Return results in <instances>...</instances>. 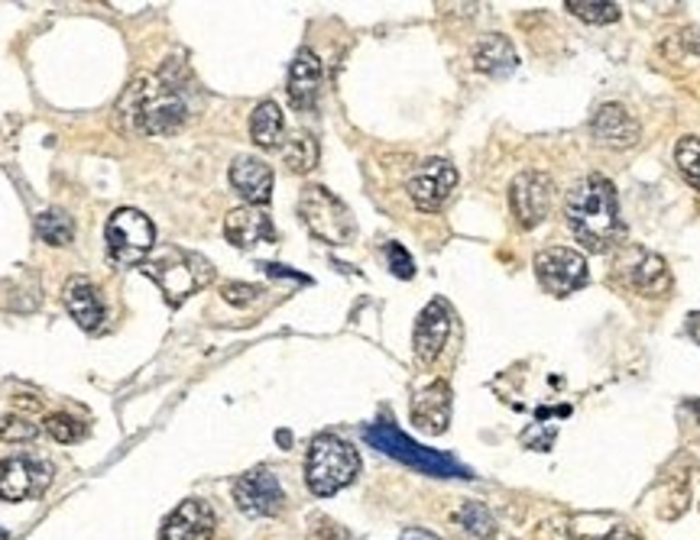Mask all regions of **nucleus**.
Masks as SVG:
<instances>
[{"label":"nucleus","mask_w":700,"mask_h":540,"mask_svg":"<svg viewBox=\"0 0 700 540\" xmlns=\"http://www.w3.org/2000/svg\"><path fill=\"white\" fill-rule=\"evenodd\" d=\"M37 233L49 247H69L72 237H75V227H72V217L65 210L49 208L37 217Z\"/></svg>","instance_id":"obj_24"},{"label":"nucleus","mask_w":700,"mask_h":540,"mask_svg":"<svg viewBox=\"0 0 700 540\" xmlns=\"http://www.w3.org/2000/svg\"><path fill=\"white\" fill-rule=\"evenodd\" d=\"M629 282H632V289L636 291H642V294H649V298H658V294H665V291L671 289V272H668V266H665L661 256L646 252V256L632 266Z\"/></svg>","instance_id":"obj_23"},{"label":"nucleus","mask_w":700,"mask_h":540,"mask_svg":"<svg viewBox=\"0 0 700 540\" xmlns=\"http://www.w3.org/2000/svg\"><path fill=\"white\" fill-rule=\"evenodd\" d=\"M230 185L250 208H262L272 198V168L254 156H237L230 166Z\"/></svg>","instance_id":"obj_17"},{"label":"nucleus","mask_w":700,"mask_h":540,"mask_svg":"<svg viewBox=\"0 0 700 540\" xmlns=\"http://www.w3.org/2000/svg\"><path fill=\"white\" fill-rule=\"evenodd\" d=\"M454 185H457V168L451 166L447 159H429V163H422V166L412 172V178H409V198H412V205L419 210L435 214L451 198Z\"/></svg>","instance_id":"obj_11"},{"label":"nucleus","mask_w":700,"mask_h":540,"mask_svg":"<svg viewBox=\"0 0 700 540\" xmlns=\"http://www.w3.org/2000/svg\"><path fill=\"white\" fill-rule=\"evenodd\" d=\"M299 217L308 227L311 237H318L321 243H331V247H348L350 240L357 237V220L350 208L331 195L328 188L321 185H308L299 198Z\"/></svg>","instance_id":"obj_5"},{"label":"nucleus","mask_w":700,"mask_h":540,"mask_svg":"<svg viewBox=\"0 0 700 540\" xmlns=\"http://www.w3.org/2000/svg\"><path fill=\"white\" fill-rule=\"evenodd\" d=\"M262 269H266V276H272V279H296V282H308L306 276H299V272H289L286 266H276V262H266Z\"/></svg>","instance_id":"obj_33"},{"label":"nucleus","mask_w":700,"mask_h":540,"mask_svg":"<svg viewBox=\"0 0 700 540\" xmlns=\"http://www.w3.org/2000/svg\"><path fill=\"white\" fill-rule=\"evenodd\" d=\"M215 538V511L202 499L182 501L163 521V540H212Z\"/></svg>","instance_id":"obj_14"},{"label":"nucleus","mask_w":700,"mask_h":540,"mask_svg":"<svg viewBox=\"0 0 700 540\" xmlns=\"http://www.w3.org/2000/svg\"><path fill=\"white\" fill-rule=\"evenodd\" d=\"M220 294H224V301H230V304H240V308H244V304H254V301L262 294V289L260 285H247V282H227Z\"/></svg>","instance_id":"obj_32"},{"label":"nucleus","mask_w":700,"mask_h":540,"mask_svg":"<svg viewBox=\"0 0 700 540\" xmlns=\"http://www.w3.org/2000/svg\"><path fill=\"white\" fill-rule=\"evenodd\" d=\"M675 163L681 168V175L688 178V185H694L700 191V136H681L678 139Z\"/></svg>","instance_id":"obj_28"},{"label":"nucleus","mask_w":700,"mask_h":540,"mask_svg":"<svg viewBox=\"0 0 700 540\" xmlns=\"http://www.w3.org/2000/svg\"><path fill=\"white\" fill-rule=\"evenodd\" d=\"M143 272L163 289L169 304H182L188 294L205 289L215 279V269L208 259H202L198 252L185 250H166L159 259L146 262Z\"/></svg>","instance_id":"obj_6"},{"label":"nucleus","mask_w":700,"mask_h":540,"mask_svg":"<svg viewBox=\"0 0 700 540\" xmlns=\"http://www.w3.org/2000/svg\"><path fill=\"white\" fill-rule=\"evenodd\" d=\"M535 276H538V285L548 294L568 298L587 285V259H584V252L552 247V250L535 252Z\"/></svg>","instance_id":"obj_8"},{"label":"nucleus","mask_w":700,"mask_h":540,"mask_svg":"<svg viewBox=\"0 0 700 540\" xmlns=\"http://www.w3.org/2000/svg\"><path fill=\"white\" fill-rule=\"evenodd\" d=\"M565 217L574 237L590 252H607L626 240L619 195L607 175H584L568 191Z\"/></svg>","instance_id":"obj_1"},{"label":"nucleus","mask_w":700,"mask_h":540,"mask_svg":"<svg viewBox=\"0 0 700 540\" xmlns=\"http://www.w3.org/2000/svg\"><path fill=\"white\" fill-rule=\"evenodd\" d=\"M451 385L432 382L412 398V424L425 434H444L451 424Z\"/></svg>","instance_id":"obj_16"},{"label":"nucleus","mask_w":700,"mask_h":540,"mask_svg":"<svg viewBox=\"0 0 700 540\" xmlns=\"http://www.w3.org/2000/svg\"><path fill=\"white\" fill-rule=\"evenodd\" d=\"M691 412L698 415V424H700V402H691Z\"/></svg>","instance_id":"obj_36"},{"label":"nucleus","mask_w":700,"mask_h":540,"mask_svg":"<svg viewBox=\"0 0 700 540\" xmlns=\"http://www.w3.org/2000/svg\"><path fill=\"white\" fill-rule=\"evenodd\" d=\"M121 114L131 121L133 129L146 136H169L185 124L188 104L182 97V87L166 75H143L124 91Z\"/></svg>","instance_id":"obj_2"},{"label":"nucleus","mask_w":700,"mask_h":540,"mask_svg":"<svg viewBox=\"0 0 700 540\" xmlns=\"http://www.w3.org/2000/svg\"><path fill=\"white\" fill-rule=\"evenodd\" d=\"M234 501L250 518H272V515H279L286 496H282L279 479L266 466H257L234 482Z\"/></svg>","instance_id":"obj_10"},{"label":"nucleus","mask_w":700,"mask_h":540,"mask_svg":"<svg viewBox=\"0 0 700 540\" xmlns=\"http://www.w3.org/2000/svg\"><path fill=\"white\" fill-rule=\"evenodd\" d=\"M457 525L464 528V531H471L474 538H493L496 534V521H493V515H490V508L483 505V501H464L461 508H457Z\"/></svg>","instance_id":"obj_26"},{"label":"nucleus","mask_w":700,"mask_h":540,"mask_svg":"<svg viewBox=\"0 0 700 540\" xmlns=\"http://www.w3.org/2000/svg\"><path fill=\"white\" fill-rule=\"evenodd\" d=\"M590 133L597 143L610 146V149H629L639 143L642 129H639V121L622 107V104H604L594 121H590Z\"/></svg>","instance_id":"obj_15"},{"label":"nucleus","mask_w":700,"mask_h":540,"mask_svg":"<svg viewBox=\"0 0 700 540\" xmlns=\"http://www.w3.org/2000/svg\"><path fill=\"white\" fill-rule=\"evenodd\" d=\"M62 294H65L69 314L75 318V324H79L82 331H97V328H101V321H104V304H101L97 289H94L87 279H82V276L69 279Z\"/></svg>","instance_id":"obj_20"},{"label":"nucleus","mask_w":700,"mask_h":540,"mask_svg":"<svg viewBox=\"0 0 700 540\" xmlns=\"http://www.w3.org/2000/svg\"><path fill=\"white\" fill-rule=\"evenodd\" d=\"M321 87V62L311 49H302L289 65V101L296 111H311Z\"/></svg>","instance_id":"obj_19"},{"label":"nucleus","mask_w":700,"mask_h":540,"mask_svg":"<svg viewBox=\"0 0 700 540\" xmlns=\"http://www.w3.org/2000/svg\"><path fill=\"white\" fill-rule=\"evenodd\" d=\"M552 178L538 168H528L523 175L513 178L509 185V208H513V217L523 230H532L538 227L545 217H548V208H552Z\"/></svg>","instance_id":"obj_9"},{"label":"nucleus","mask_w":700,"mask_h":540,"mask_svg":"<svg viewBox=\"0 0 700 540\" xmlns=\"http://www.w3.org/2000/svg\"><path fill=\"white\" fill-rule=\"evenodd\" d=\"M387 259H390L393 276H399V279H412L415 276V262H412V256L405 252L402 243H387Z\"/></svg>","instance_id":"obj_31"},{"label":"nucleus","mask_w":700,"mask_h":540,"mask_svg":"<svg viewBox=\"0 0 700 540\" xmlns=\"http://www.w3.org/2000/svg\"><path fill=\"white\" fill-rule=\"evenodd\" d=\"M360 472V457L348 440L334 434H318L308 447L306 482L318 499H328L350 486Z\"/></svg>","instance_id":"obj_4"},{"label":"nucleus","mask_w":700,"mask_h":540,"mask_svg":"<svg viewBox=\"0 0 700 540\" xmlns=\"http://www.w3.org/2000/svg\"><path fill=\"white\" fill-rule=\"evenodd\" d=\"M516 65H519V55L503 33H490L474 45V69L483 75L503 79V75L516 72Z\"/></svg>","instance_id":"obj_21"},{"label":"nucleus","mask_w":700,"mask_h":540,"mask_svg":"<svg viewBox=\"0 0 700 540\" xmlns=\"http://www.w3.org/2000/svg\"><path fill=\"white\" fill-rule=\"evenodd\" d=\"M282 159L292 172H311L318 166V139L311 133H296L286 146H282Z\"/></svg>","instance_id":"obj_25"},{"label":"nucleus","mask_w":700,"mask_h":540,"mask_svg":"<svg viewBox=\"0 0 700 540\" xmlns=\"http://www.w3.org/2000/svg\"><path fill=\"white\" fill-rule=\"evenodd\" d=\"M107 250L117 266H146L153 243H156V230L153 220L136 208L114 210V217L107 220Z\"/></svg>","instance_id":"obj_7"},{"label":"nucleus","mask_w":700,"mask_h":540,"mask_svg":"<svg viewBox=\"0 0 700 540\" xmlns=\"http://www.w3.org/2000/svg\"><path fill=\"white\" fill-rule=\"evenodd\" d=\"M40 434V427L30 417L20 415H3L0 417V440L3 444H27Z\"/></svg>","instance_id":"obj_30"},{"label":"nucleus","mask_w":700,"mask_h":540,"mask_svg":"<svg viewBox=\"0 0 700 540\" xmlns=\"http://www.w3.org/2000/svg\"><path fill=\"white\" fill-rule=\"evenodd\" d=\"M688 333H691V340L700 346V311L688 314Z\"/></svg>","instance_id":"obj_35"},{"label":"nucleus","mask_w":700,"mask_h":540,"mask_svg":"<svg viewBox=\"0 0 700 540\" xmlns=\"http://www.w3.org/2000/svg\"><path fill=\"white\" fill-rule=\"evenodd\" d=\"M565 7L584 23H616L619 20V3H612V0H568Z\"/></svg>","instance_id":"obj_27"},{"label":"nucleus","mask_w":700,"mask_h":540,"mask_svg":"<svg viewBox=\"0 0 700 540\" xmlns=\"http://www.w3.org/2000/svg\"><path fill=\"white\" fill-rule=\"evenodd\" d=\"M363 437H367V444H370L373 450L399 459V463H405V466H412V469H419V472H425V476H435V479H474V472L464 469L457 459L444 457V454H437V450H429V447L409 440V437H405L395 424H390V420H380V424L367 427Z\"/></svg>","instance_id":"obj_3"},{"label":"nucleus","mask_w":700,"mask_h":540,"mask_svg":"<svg viewBox=\"0 0 700 540\" xmlns=\"http://www.w3.org/2000/svg\"><path fill=\"white\" fill-rule=\"evenodd\" d=\"M399 540H441L437 534H432L429 528H405Z\"/></svg>","instance_id":"obj_34"},{"label":"nucleus","mask_w":700,"mask_h":540,"mask_svg":"<svg viewBox=\"0 0 700 540\" xmlns=\"http://www.w3.org/2000/svg\"><path fill=\"white\" fill-rule=\"evenodd\" d=\"M49 486V466L40 459H0V501H23L40 496Z\"/></svg>","instance_id":"obj_12"},{"label":"nucleus","mask_w":700,"mask_h":540,"mask_svg":"<svg viewBox=\"0 0 700 540\" xmlns=\"http://www.w3.org/2000/svg\"><path fill=\"white\" fill-rule=\"evenodd\" d=\"M447 333H451V308L441 298H435L425 304V311L415 321V333H412L415 356L422 363H435L447 343Z\"/></svg>","instance_id":"obj_13"},{"label":"nucleus","mask_w":700,"mask_h":540,"mask_svg":"<svg viewBox=\"0 0 700 540\" xmlns=\"http://www.w3.org/2000/svg\"><path fill=\"white\" fill-rule=\"evenodd\" d=\"M45 434L52 440H59V444H75V440L85 437V424L75 420L72 415H65V412H55V415L45 417Z\"/></svg>","instance_id":"obj_29"},{"label":"nucleus","mask_w":700,"mask_h":540,"mask_svg":"<svg viewBox=\"0 0 700 540\" xmlns=\"http://www.w3.org/2000/svg\"><path fill=\"white\" fill-rule=\"evenodd\" d=\"M286 133V117L276 101H260L250 114V136L260 149H276Z\"/></svg>","instance_id":"obj_22"},{"label":"nucleus","mask_w":700,"mask_h":540,"mask_svg":"<svg viewBox=\"0 0 700 540\" xmlns=\"http://www.w3.org/2000/svg\"><path fill=\"white\" fill-rule=\"evenodd\" d=\"M224 237L234 243V247H240V250H250V247H257V243H272L276 240V227H272V220L266 217V210L260 208H237L227 214V220H224Z\"/></svg>","instance_id":"obj_18"}]
</instances>
